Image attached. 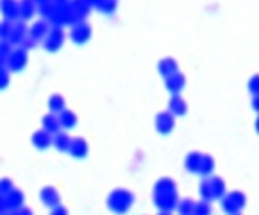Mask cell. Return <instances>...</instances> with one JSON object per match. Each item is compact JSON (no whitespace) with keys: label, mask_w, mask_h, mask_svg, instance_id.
<instances>
[{"label":"cell","mask_w":259,"mask_h":215,"mask_svg":"<svg viewBox=\"0 0 259 215\" xmlns=\"http://www.w3.org/2000/svg\"><path fill=\"white\" fill-rule=\"evenodd\" d=\"M154 203L161 211H171L179 204V197H177V187L176 181L170 177H163L156 183L154 187Z\"/></svg>","instance_id":"obj_1"},{"label":"cell","mask_w":259,"mask_h":215,"mask_svg":"<svg viewBox=\"0 0 259 215\" xmlns=\"http://www.w3.org/2000/svg\"><path fill=\"white\" fill-rule=\"evenodd\" d=\"M65 43V31H63L61 25H52L50 32L47 34V38L43 40V47H45L49 52H56L59 50Z\"/></svg>","instance_id":"obj_5"},{"label":"cell","mask_w":259,"mask_h":215,"mask_svg":"<svg viewBox=\"0 0 259 215\" xmlns=\"http://www.w3.org/2000/svg\"><path fill=\"white\" fill-rule=\"evenodd\" d=\"M13 190V181L11 180H2V194H8Z\"/></svg>","instance_id":"obj_36"},{"label":"cell","mask_w":259,"mask_h":215,"mask_svg":"<svg viewBox=\"0 0 259 215\" xmlns=\"http://www.w3.org/2000/svg\"><path fill=\"white\" fill-rule=\"evenodd\" d=\"M54 4H66V2H68V0H52Z\"/></svg>","instance_id":"obj_40"},{"label":"cell","mask_w":259,"mask_h":215,"mask_svg":"<svg viewBox=\"0 0 259 215\" xmlns=\"http://www.w3.org/2000/svg\"><path fill=\"white\" fill-rule=\"evenodd\" d=\"M255 131H257V134H259V115H257V119H255Z\"/></svg>","instance_id":"obj_41"},{"label":"cell","mask_w":259,"mask_h":215,"mask_svg":"<svg viewBox=\"0 0 259 215\" xmlns=\"http://www.w3.org/2000/svg\"><path fill=\"white\" fill-rule=\"evenodd\" d=\"M39 197H41L43 204L49 208H56L61 204V196H59V192H57V188L52 187V185L43 187L41 192H39Z\"/></svg>","instance_id":"obj_9"},{"label":"cell","mask_w":259,"mask_h":215,"mask_svg":"<svg viewBox=\"0 0 259 215\" xmlns=\"http://www.w3.org/2000/svg\"><path fill=\"white\" fill-rule=\"evenodd\" d=\"M245 204H247V197H245L243 192H238V190L222 197V210L229 215L240 213V211L245 208Z\"/></svg>","instance_id":"obj_3"},{"label":"cell","mask_w":259,"mask_h":215,"mask_svg":"<svg viewBox=\"0 0 259 215\" xmlns=\"http://www.w3.org/2000/svg\"><path fill=\"white\" fill-rule=\"evenodd\" d=\"M70 4H72L73 11H75V15L79 20L86 18L88 13H90V9H92V6H93L90 0H73V2H70Z\"/></svg>","instance_id":"obj_20"},{"label":"cell","mask_w":259,"mask_h":215,"mask_svg":"<svg viewBox=\"0 0 259 215\" xmlns=\"http://www.w3.org/2000/svg\"><path fill=\"white\" fill-rule=\"evenodd\" d=\"M97 9H99L100 13H104V15H113L114 9H116V0H102V2L97 6Z\"/></svg>","instance_id":"obj_28"},{"label":"cell","mask_w":259,"mask_h":215,"mask_svg":"<svg viewBox=\"0 0 259 215\" xmlns=\"http://www.w3.org/2000/svg\"><path fill=\"white\" fill-rule=\"evenodd\" d=\"M193 215H211V208H209V204H207V201H202V203H197Z\"/></svg>","instance_id":"obj_31"},{"label":"cell","mask_w":259,"mask_h":215,"mask_svg":"<svg viewBox=\"0 0 259 215\" xmlns=\"http://www.w3.org/2000/svg\"><path fill=\"white\" fill-rule=\"evenodd\" d=\"M27 34H29V29L25 27V23L18 22V23H15V25H13L11 36H9L8 42L13 43V45H22V43L27 40Z\"/></svg>","instance_id":"obj_14"},{"label":"cell","mask_w":259,"mask_h":215,"mask_svg":"<svg viewBox=\"0 0 259 215\" xmlns=\"http://www.w3.org/2000/svg\"><path fill=\"white\" fill-rule=\"evenodd\" d=\"M57 115H59V122H61L63 129H72V127L77 126V115L72 110H63V112L57 113Z\"/></svg>","instance_id":"obj_22"},{"label":"cell","mask_w":259,"mask_h":215,"mask_svg":"<svg viewBox=\"0 0 259 215\" xmlns=\"http://www.w3.org/2000/svg\"><path fill=\"white\" fill-rule=\"evenodd\" d=\"M213 170H214L213 156H209V154H204V156H202V165H200V174H202V176H209Z\"/></svg>","instance_id":"obj_27"},{"label":"cell","mask_w":259,"mask_h":215,"mask_svg":"<svg viewBox=\"0 0 259 215\" xmlns=\"http://www.w3.org/2000/svg\"><path fill=\"white\" fill-rule=\"evenodd\" d=\"M176 126V115L171 112H161L156 115V129L161 134H168L174 131Z\"/></svg>","instance_id":"obj_8"},{"label":"cell","mask_w":259,"mask_h":215,"mask_svg":"<svg viewBox=\"0 0 259 215\" xmlns=\"http://www.w3.org/2000/svg\"><path fill=\"white\" fill-rule=\"evenodd\" d=\"M2 13L6 20L20 18V2L18 0H2Z\"/></svg>","instance_id":"obj_19"},{"label":"cell","mask_w":259,"mask_h":215,"mask_svg":"<svg viewBox=\"0 0 259 215\" xmlns=\"http://www.w3.org/2000/svg\"><path fill=\"white\" fill-rule=\"evenodd\" d=\"M50 215H68V210H66L63 204H59V206L52 208V211H50Z\"/></svg>","instance_id":"obj_35"},{"label":"cell","mask_w":259,"mask_h":215,"mask_svg":"<svg viewBox=\"0 0 259 215\" xmlns=\"http://www.w3.org/2000/svg\"><path fill=\"white\" fill-rule=\"evenodd\" d=\"M168 112H171L176 117H184L188 112L186 100H184L179 93H174L171 99H170V102H168Z\"/></svg>","instance_id":"obj_12"},{"label":"cell","mask_w":259,"mask_h":215,"mask_svg":"<svg viewBox=\"0 0 259 215\" xmlns=\"http://www.w3.org/2000/svg\"><path fill=\"white\" fill-rule=\"evenodd\" d=\"M11 45H13V43H9V42H2V47H0V50H2V61H4V63H6V59H8L9 56L13 54Z\"/></svg>","instance_id":"obj_33"},{"label":"cell","mask_w":259,"mask_h":215,"mask_svg":"<svg viewBox=\"0 0 259 215\" xmlns=\"http://www.w3.org/2000/svg\"><path fill=\"white\" fill-rule=\"evenodd\" d=\"M11 31H13L11 20H4V23H2V40H4V42H8V40H9Z\"/></svg>","instance_id":"obj_32"},{"label":"cell","mask_w":259,"mask_h":215,"mask_svg":"<svg viewBox=\"0 0 259 215\" xmlns=\"http://www.w3.org/2000/svg\"><path fill=\"white\" fill-rule=\"evenodd\" d=\"M70 146H72V138H70L66 133H59L54 134V147L57 151H61V153H68L70 151Z\"/></svg>","instance_id":"obj_21"},{"label":"cell","mask_w":259,"mask_h":215,"mask_svg":"<svg viewBox=\"0 0 259 215\" xmlns=\"http://www.w3.org/2000/svg\"><path fill=\"white\" fill-rule=\"evenodd\" d=\"M32 146L36 147V149H49L50 146H54V138L52 134L49 133V131L45 129H39L36 131L34 134H32Z\"/></svg>","instance_id":"obj_13"},{"label":"cell","mask_w":259,"mask_h":215,"mask_svg":"<svg viewBox=\"0 0 259 215\" xmlns=\"http://www.w3.org/2000/svg\"><path fill=\"white\" fill-rule=\"evenodd\" d=\"M4 65H6V68L11 70V72H20V70H23L27 65V50L23 49V47L15 49L11 56L6 59Z\"/></svg>","instance_id":"obj_6"},{"label":"cell","mask_w":259,"mask_h":215,"mask_svg":"<svg viewBox=\"0 0 259 215\" xmlns=\"http://www.w3.org/2000/svg\"><path fill=\"white\" fill-rule=\"evenodd\" d=\"M9 83V70L8 68H2V76H0V86L6 88Z\"/></svg>","instance_id":"obj_34"},{"label":"cell","mask_w":259,"mask_h":215,"mask_svg":"<svg viewBox=\"0 0 259 215\" xmlns=\"http://www.w3.org/2000/svg\"><path fill=\"white\" fill-rule=\"evenodd\" d=\"M23 204V194L16 188H13L11 192L8 194H2V210H8V211H15L20 210Z\"/></svg>","instance_id":"obj_7"},{"label":"cell","mask_w":259,"mask_h":215,"mask_svg":"<svg viewBox=\"0 0 259 215\" xmlns=\"http://www.w3.org/2000/svg\"><path fill=\"white\" fill-rule=\"evenodd\" d=\"M41 126L45 131H49L50 134H57L59 133V129H61V122H59V115L57 113H47L45 117H43L41 120Z\"/></svg>","instance_id":"obj_17"},{"label":"cell","mask_w":259,"mask_h":215,"mask_svg":"<svg viewBox=\"0 0 259 215\" xmlns=\"http://www.w3.org/2000/svg\"><path fill=\"white\" fill-rule=\"evenodd\" d=\"M209 181H211V188H213L214 199H220V197H224L225 196V181L222 180V177H218V176L209 177Z\"/></svg>","instance_id":"obj_25"},{"label":"cell","mask_w":259,"mask_h":215,"mask_svg":"<svg viewBox=\"0 0 259 215\" xmlns=\"http://www.w3.org/2000/svg\"><path fill=\"white\" fill-rule=\"evenodd\" d=\"M157 70H159L161 76L166 79V77L174 76L176 72H179V65H177V61L174 58H164L159 61V65H157Z\"/></svg>","instance_id":"obj_18"},{"label":"cell","mask_w":259,"mask_h":215,"mask_svg":"<svg viewBox=\"0 0 259 215\" xmlns=\"http://www.w3.org/2000/svg\"><path fill=\"white\" fill-rule=\"evenodd\" d=\"M202 153H198V151H193L186 156L184 160V167H186L188 172H195V174H200V165H202Z\"/></svg>","instance_id":"obj_16"},{"label":"cell","mask_w":259,"mask_h":215,"mask_svg":"<svg viewBox=\"0 0 259 215\" xmlns=\"http://www.w3.org/2000/svg\"><path fill=\"white\" fill-rule=\"evenodd\" d=\"M159 215H171V213H170V211H161Z\"/></svg>","instance_id":"obj_43"},{"label":"cell","mask_w":259,"mask_h":215,"mask_svg":"<svg viewBox=\"0 0 259 215\" xmlns=\"http://www.w3.org/2000/svg\"><path fill=\"white\" fill-rule=\"evenodd\" d=\"M16 213H18V215H32V211L29 210V208H20Z\"/></svg>","instance_id":"obj_39"},{"label":"cell","mask_w":259,"mask_h":215,"mask_svg":"<svg viewBox=\"0 0 259 215\" xmlns=\"http://www.w3.org/2000/svg\"><path fill=\"white\" fill-rule=\"evenodd\" d=\"M36 13V0H20V18L29 20Z\"/></svg>","instance_id":"obj_23"},{"label":"cell","mask_w":259,"mask_h":215,"mask_svg":"<svg viewBox=\"0 0 259 215\" xmlns=\"http://www.w3.org/2000/svg\"><path fill=\"white\" fill-rule=\"evenodd\" d=\"M164 85H166V88L170 90L171 93H179L181 90L184 88V85H186V77H184L183 72H176L174 76L164 79Z\"/></svg>","instance_id":"obj_15"},{"label":"cell","mask_w":259,"mask_h":215,"mask_svg":"<svg viewBox=\"0 0 259 215\" xmlns=\"http://www.w3.org/2000/svg\"><path fill=\"white\" fill-rule=\"evenodd\" d=\"M70 38H72V42L77 43V45H84V43L92 38V25H90L86 20H77L72 25Z\"/></svg>","instance_id":"obj_4"},{"label":"cell","mask_w":259,"mask_h":215,"mask_svg":"<svg viewBox=\"0 0 259 215\" xmlns=\"http://www.w3.org/2000/svg\"><path fill=\"white\" fill-rule=\"evenodd\" d=\"M195 206H197V203H195V201L183 199V201H179V204H177V211H179L181 215H193Z\"/></svg>","instance_id":"obj_26"},{"label":"cell","mask_w":259,"mask_h":215,"mask_svg":"<svg viewBox=\"0 0 259 215\" xmlns=\"http://www.w3.org/2000/svg\"><path fill=\"white\" fill-rule=\"evenodd\" d=\"M50 29H52V27L49 25V22H47L45 18L38 20V22L32 23V27L29 29V36H31L32 40H36V42H39V40L47 38V34L50 32Z\"/></svg>","instance_id":"obj_10"},{"label":"cell","mask_w":259,"mask_h":215,"mask_svg":"<svg viewBox=\"0 0 259 215\" xmlns=\"http://www.w3.org/2000/svg\"><path fill=\"white\" fill-rule=\"evenodd\" d=\"M6 215H18V213H6Z\"/></svg>","instance_id":"obj_44"},{"label":"cell","mask_w":259,"mask_h":215,"mask_svg":"<svg viewBox=\"0 0 259 215\" xmlns=\"http://www.w3.org/2000/svg\"><path fill=\"white\" fill-rule=\"evenodd\" d=\"M45 2H50V0H36V4H39V6L45 4Z\"/></svg>","instance_id":"obj_42"},{"label":"cell","mask_w":259,"mask_h":215,"mask_svg":"<svg viewBox=\"0 0 259 215\" xmlns=\"http://www.w3.org/2000/svg\"><path fill=\"white\" fill-rule=\"evenodd\" d=\"M32 47H36V40L29 38V40H25V42H23V49H25V50L32 49Z\"/></svg>","instance_id":"obj_37"},{"label":"cell","mask_w":259,"mask_h":215,"mask_svg":"<svg viewBox=\"0 0 259 215\" xmlns=\"http://www.w3.org/2000/svg\"><path fill=\"white\" fill-rule=\"evenodd\" d=\"M134 194L127 188H114L107 197V208L118 215H123L133 208Z\"/></svg>","instance_id":"obj_2"},{"label":"cell","mask_w":259,"mask_h":215,"mask_svg":"<svg viewBox=\"0 0 259 215\" xmlns=\"http://www.w3.org/2000/svg\"><path fill=\"white\" fill-rule=\"evenodd\" d=\"M248 92L252 93V95H259V74L257 76H252L250 79H248Z\"/></svg>","instance_id":"obj_30"},{"label":"cell","mask_w":259,"mask_h":215,"mask_svg":"<svg viewBox=\"0 0 259 215\" xmlns=\"http://www.w3.org/2000/svg\"><path fill=\"white\" fill-rule=\"evenodd\" d=\"M88 151H90V146L86 142V138L82 136H77V138H72V146H70V151L68 153L72 154L73 158H86L88 156Z\"/></svg>","instance_id":"obj_11"},{"label":"cell","mask_w":259,"mask_h":215,"mask_svg":"<svg viewBox=\"0 0 259 215\" xmlns=\"http://www.w3.org/2000/svg\"><path fill=\"white\" fill-rule=\"evenodd\" d=\"M49 110L52 113H61L63 110H66V100L63 95H59V93H54V95H50L49 99Z\"/></svg>","instance_id":"obj_24"},{"label":"cell","mask_w":259,"mask_h":215,"mask_svg":"<svg viewBox=\"0 0 259 215\" xmlns=\"http://www.w3.org/2000/svg\"><path fill=\"white\" fill-rule=\"evenodd\" d=\"M200 196H202V199H204V201L214 199V196H213V188H211V181H209V180H204L202 183H200Z\"/></svg>","instance_id":"obj_29"},{"label":"cell","mask_w":259,"mask_h":215,"mask_svg":"<svg viewBox=\"0 0 259 215\" xmlns=\"http://www.w3.org/2000/svg\"><path fill=\"white\" fill-rule=\"evenodd\" d=\"M252 108H254L255 112L259 113V95H254V97H252Z\"/></svg>","instance_id":"obj_38"},{"label":"cell","mask_w":259,"mask_h":215,"mask_svg":"<svg viewBox=\"0 0 259 215\" xmlns=\"http://www.w3.org/2000/svg\"><path fill=\"white\" fill-rule=\"evenodd\" d=\"M236 215H240V213H236Z\"/></svg>","instance_id":"obj_45"}]
</instances>
